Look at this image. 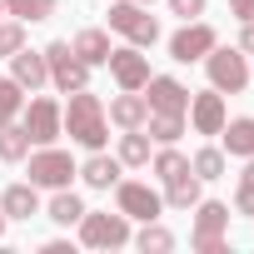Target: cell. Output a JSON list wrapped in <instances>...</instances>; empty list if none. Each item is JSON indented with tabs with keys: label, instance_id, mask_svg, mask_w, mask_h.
<instances>
[{
	"label": "cell",
	"instance_id": "obj_1",
	"mask_svg": "<svg viewBox=\"0 0 254 254\" xmlns=\"http://www.w3.org/2000/svg\"><path fill=\"white\" fill-rule=\"evenodd\" d=\"M60 115H65V135H70L75 145H85V150H105L110 125H105V105H100V95H90V90H70V105H65Z\"/></svg>",
	"mask_w": 254,
	"mask_h": 254
},
{
	"label": "cell",
	"instance_id": "obj_2",
	"mask_svg": "<svg viewBox=\"0 0 254 254\" xmlns=\"http://www.w3.org/2000/svg\"><path fill=\"white\" fill-rule=\"evenodd\" d=\"M80 239H85V249H120V244H130V214H95V209H85L80 214Z\"/></svg>",
	"mask_w": 254,
	"mask_h": 254
},
{
	"label": "cell",
	"instance_id": "obj_3",
	"mask_svg": "<svg viewBox=\"0 0 254 254\" xmlns=\"http://www.w3.org/2000/svg\"><path fill=\"white\" fill-rule=\"evenodd\" d=\"M110 30H120L130 45H155L160 40V20L140 5V0H120V5H110Z\"/></svg>",
	"mask_w": 254,
	"mask_h": 254
},
{
	"label": "cell",
	"instance_id": "obj_4",
	"mask_svg": "<svg viewBox=\"0 0 254 254\" xmlns=\"http://www.w3.org/2000/svg\"><path fill=\"white\" fill-rule=\"evenodd\" d=\"M45 70H50V85L55 90H85L90 85V65L70 50V40H55V45H45Z\"/></svg>",
	"mask_w": 254,
	"mask_h": 254
},
{
	"label": "cell",
	"instance_id": "obj_5",
	"mask_svg": "<svg viewBox=\"0 0 254 254\" xmlns=\"http://www.w3.org/2000/svg\"><path fill=\"white\" fill-rule=\"evenodd\" d=\"M194 209H199V214H194V234H190V244H194L199 254H224L229 204H219V199H199Z\"/></svg>",
	"mask_w": 254,
	"mask_h": 254
},
{
	"label": "cell",
	"instance_id": "obj_6",
	"mask_svg": "<svg viewBox=\"0 0 254 254\" xmlns=\"http://www.w3.org/2000/svg\"><path fill=\"white\" fill-rule=\"evenodd\" d=\"M204 65H209V85L219 90V95H239L244 85H249V55L244 50H209L204 55Z\"/></svg>",
	"mask_w": 254,
	"mask_h": 254
},
{
	"label": "cell",
	"instance_id": "obj_7",
	"mask_svg": "<svg viewBox=\"0 0 254 254\" xmlns=\"http://www.w3.org/2000/svg\"><path fill=\"white\" fill-rule=\"evenodd\" d=\"M70 180H75V160H70L65 150L40 145V150L30 155V185H35V190H65Z\"/></svg>",
	"mask_w": 254,
	"mask_h": 254
},
{
	"label": "cell",
	"instance_id": "obj_8",
	"mask_svg": "<svg viewBox=\"0 0 254 254\" xmlns=\"http://www.w3.org/2000/svg\"><path fill=\"white\" fill-rule=\"evenodd\" d=\"M214 45H219L214 25H204V20H185V30H175V35H170V60L190 65V60H204Z\"/></svg>",
	"mask_w": 254,
	"mask_h": 254
},
{
	"label": "cell",
	"instance_id": "obj_9",
	"mask_svg": "<svg viewBox=\"0 0 254 254\" xmlns=\"http://www.w3.org/2000/svg\"><path fill=\"white\" fill-rule=\"evenodd\" d=\"M25 135H30V145H55L60 135H65V115H60V105L55 100H30L25 105Z\"/></svg>",
	"mask_w": 254,
	"mask_h": 254
},
{
	"label": "cell",
	"instance_id": "obj_10",
	"mask_svg": "<svg viewBox=\"0 0 254 254\" xmlns=\"http://www.w3.org/2000/svg\"><path fill=\"white\" fill-rule=\"evenodd\" d=\"M115 204H120V214H130V219H160L165 194H155L150 185L125 180V185H115Z\"/></svg>",
	"mask_w": 254,
	"mask_h": 254
},
{
	"label": "cell",
	"instance_id": "obj_11",
	"mask_svg": "<svg viewBox=\"0 0 254 254\" xmlns=\"http://www.w3.org/2000/svg\"><path fill=\"white\" fill-rule=\"evenodd\" d=\"M145 90H150L145 105H150L155 115H185V110H190V90H185L175 75H150Z\"/></svg>",
	"mask_w": 254,
	"mask_h": 254
},
{
	"label": "cell",
	"instance_id": "obj_12",
	"mask_svg": "<svg viewBox=\"0 0 254 254\" xmlns=\"http://www.w3.org/2000/svg\"><path fill=\"white\" fill-rule=\"evenodd\" d=\"M190 125H194V135H219L224 130V120H229V110H224V95L219 90H204V95H190Z\"/></svg>",
	"mask_w": 254,
	"mask_h": 254
},
{
	"label": "cell",
	"instance_id": "obj_13",
	"mask_svg": "<svg viewBox=\"0 0 254 254\" xmlns=\"http://www.w3.org/2000/svg\"><path fill=\"white\" fill-rule=\"evenodd\" d=\"M110 75L120 80V90H145L150 80V60L140 55V45H125V50H110Z\"/></svg>",
	"mask_w": 254,
	"mask_h": 254
},
{
	"label": "cell",
	"instance_id": "obj_14",
	"mask_svg": "<svg viewBox=\"0 0 254 254\" xmlns=\"http://www.w3.org/2000/svg\"><path fill=\"white\" fill-rule=\"evenodd\" d=\"M10 80H15L20 90L35 95V90L50 80V70H45V50H25V45H20V50L10 55Z\"/></svg>",
	"mask_w": 254,
	"mask_h": 254
},
{
	"label": "cell",
	"instance_id": "obj_15",
	"mask_svg": "<svg viewBox=\"0 0 254 254\" xmlns=\"http://www.w3.org/2000/svg\"><path fill=\"white\" fill-rule=\"evenodd\" d=\"M110 120L120 125V130H140V125L150 120V105H145V95H140V90H125V95H115V100H110Z\"/></svg>",
	"mask_w": 254,
	"mask_h": 254
},
{
	"label": "cell",
	"instance_id": "obj_16",
	"mask_svg": "<svg viewBox=\"0 0 254 254\" xmlns=\"http://www.w3.org/2000/svg\"><path fill=\"white\" fill-rule=\"evenodd\" d=\"M75 175H80L90 190H110V185H120V160H110V155H100V150H95Z\"/></svg>",
	"mask_w": 254,
	"mask_h": 254
},
{
	"label": "cell",
	"instance_id": "obj_17",
	"mask_svg": "<svg viewBox=\"0 0 254 254\" xmlns=\"http://www.w3.org/2000/svg\"><path fill=\"white\" fill-rule=\"evenodd\" d=\"M199 175L194 170H180L175 180H165V204H175V209H194L199 204Z\"/></svg>",
	"mask_w": 254,
	"mask_h": 254
},
{
	"label": "cell",
	"instance_id": "obj_18",
	"mask_svg": "<svg viewBox=\"0 0 254 254\" xmlns=\"http://www.w3.org/2000/svg\"><path fill=\"white\" fill-rule=\"evenodd\" d=\"M0 209H5V219H30V214H40L35 185H10L5 194H0Z\"/></svg>",
	"mask_w": 254,
	"mask_h": 254
},
{
	"label": "cell",
	"instance_id": "obj_19",
	"mask_svg": "<svg viewBox=\"0 0 254 254\" xmlns=\"http://www.w3.org/2000/svg\"><path fill=\"white\" fill-rule=\"evenodd\" d=\"M219 140H224V150H229V155L249 160V155H254V120H249V115H244V120H224Z\"/></svg>",
	"mask_w": 254,
	"mask_h": 254
},
{
	"label": "cell",
	"instance_id": "obj_20",
	"mask_svg": "<svg viewBox=\"0 0 254 254\" xmlns=\"http://www.w3.org/2000/svg\"><path fill=\"white\" fill-rule=\"evenodd\" d=\"M70 50H75V55H80V60H85V65H105V60H110V50H115V45H110V35H105V30H80V35H75V45H70Z\"/></svg>",
	"mask_w": 254,
	"mask_h": 254
},
{
	"label": "cell",
	"instance_id": "obj_21",
	"mask_svg": "<svg viewBox=\"0 0 254 254\" xmlns=\"http://www.w3.org/2000/svg\"><path fill=\"white\" fill-rule=\"evenodd\" d=\"M30 155V135H25V125H0V160L5 165H15V160H25Z\"/></svg>",
	"mask_w": 254,
	"mask_h": 254
},
{
	"label": "cell",
	"instance_id": "obj_22",
	"mask_svg": "<svg viewBox=\"0 0 254 254\" xmlns=\"http://www.w3.org/2000/svg\"><path fill=\"white\" fill-rule=\"evenodd\" d=\"M80 214H85V199H80L70 185H65V190H55V199H50V219L70 229V224H80Z\"/></svg>",
	"mask_w": 254,
	"mask_h": 254
},
{
	"label": "cell",
	"instance_id": "obj_23",
	"mask_svg": "<svg viewBox=\"0 0 254 254\" xmlns=\"http://www.w3.org/2000/svg\"><path fill=\"white\" fill-rule=\"evenodd\" d=\"M120 165H150V135H140V130H125L120 135Z\"/></svg>",
	"mask_w": 254,
	"mask_h": 254
},
{
	"label": "cell",
	"instance_id": "obj_24",
	"mask_svg": "<svg viewBox=\"0 0 254 254\" xmlns=\"http://www.w3.org/2000/svg\"><path fill=\"white\" fill-rule=\"evenodd\" d=\"M55 5L60 0H5V15H15V20H50L55 15Z\"/></svg>",
	"mask_w": 254,
	"mask_h": 254
},
{
	"label": "cell",
	"instance_id": "obj_25",
	"mask_svg": "<svg viewBox=\"0 0 254 254\" xmlns=\"http://www.w3.org/2000/svg\"><path fill=\"white\" fill-rule=\"evenodd\" d=\"M180 135H185V115H155V110H150V140L175 145Z\"/></svg>",
	"mask_w": 254,
	"mask_h": 254
},
{
	"label": "cell",
	"instance_id": "obj_26",
	"mask_svg": "<svg viewBox=\"0 0 254 254\" xmlns=\"http://www.w3.org/2000/svg\"><path fill=\"white\" fill-rule=\"evenodd\" d=\"M190 170H194L199 180H219V175H224V150H214V145H209V150H194Z\"/></svg>",
	"mask_w": 254,
	"mask_h": 254
},
{
	"label": "cell",
	"instance_id": "obj_27",
	"mask_svg": "<svg viewBox=\"0 0 254 254\" xmlns=\"http://www.w3.org/2000/svg\"><path fill=\"white\" fill-rule=\"evenodd\" d=\"M145 254L155 249V254H165V249H175V234L165 229V224H155V219H145V229H140V239H135Z\"/></svg>",
	"mask_w": 254,
	"mask_h": 254
},
{
	"label": "cell",
	"instance_id": "obj_28",
	"mask_svg": "<svg viewBox=\"0 0 254 254\" xmlns=\"http://www.w3.org/2000/svg\"><path fill=\"white\" fill-rule=\"evenodd\" d=\"M20 110H25V90L15 80H0V125H10Z\"/></svg>",
	"mask_w": 254,
	"mask_h": 254
},
{
	"label": "cell",
	"instance_id": "obj_29",
	"mask_svg": "<svg viewBox=\"0 0 254 254\" xmlns=\"http://www.w3.org/2000/svg\"><path fill=\"white\" fill-rule=\"evenodd\" d=\"M234 209L254 219V155H249V165H244V175H239V185H234Z\"/></svg>",
	"mask_w": 254,
	"mask_h": 254
},
{
	"label": "cell",
	"instance_id": "obj_30",
	"mask_svg": "<svg viewBox=\"0 0 254 254\" xmlns=\"http://www.w3.org/2000/svg\"><path fill=\"white\" fill-rule=\"evenodd\" d=\"M25 45V20H0V60H10Z\"/></svg>",
	"mask_w": 254,
	"mask_h": 254
},
{
	"label": "cell",
	"instance_id": "obj_31",
	"mask_svg": "<svg viewBox=\"0 0 254 254\" xmlns=\"http://www.w3.org/2000/svg\"><path fill=\"white\" fill-rule=\"evenodd\" d=\"M180 170H190V160H185V155H180L175 145H165V150L155 155V175H160V180H175Z\"/></svg>",
	"mask_w": 254,
	"mask_h": 254
},
{
	"label": "cell",
	"instance_id": "obj_32",
	"mask_svg": "<svg viewBox=\"0 0 254 254\" xmlns=\"http://www.w3.org/2000/svg\"><path fill=\"white\" fill-rule=\"evenodd\" d=\"M204 5H209V0H170V10H175L180 20H194V15H204Z\"/></svg>",
	"mask_w": 254,
	"mask_h": 254
},
{
	"label": "cell",
	"instance_id": "obj_33",
	"mask_svg": "<svg viewBox=\"0 0 254 254\" xmlns=\"http://www.w3.org/2000/svg\"><path fill=\"white\" fill-rule=\"evenodd\" d=\"M229 15H239V20H254V0H229Z\"/></svg>",
	"mask_w": 254,
	"mask_h": 254
},
{
	"label": "cell",
	"instance_id": "obj_34",
	"mask_svg": "<svg viewBox=\"0 0 254 254\" xmlns=\"http://www.w3.org/2000/svg\"><path fill=\"white\" fill-rule=\"evenodd\" d=\"M239 50L254 55V20H244V30H239Z\"/></svg>",
	"mask_w": 254,
	"mask_h": 254
},
{
	"label": "cell",
	"instance_id": "obj_35",
	"mask_svg": "<svg viewBox=\"0 0 254 254\" xmlns=\"http://www.w3.org/2000/svg\"><path fill=\"white\" fill-rule=\"evenodd\" d=\"M0 239H5V209H0Z\"/></svg>",
	"mask_w": 254,
	"mask_h": 254
},
{
	"label": "cell",
	"instance_id": "obj_36",
	"mask_svg": "<svg viewBox=\"0 0 254 254\" xmlns=\"http://www.w3.org/2000/svg\"><path fill=\"white\" fill-rule=\"evenodd\" d=\"M0 15H5V0H0Z\"/></svg>",
	"mask_w": 254,
	"mask_h": 254
},
{
	"label": "cell",
	"instance_id": "obj_37",
	"mask_svg": "<svg viewBox=\"0 0 254 254\" xmlns=\"http://www.w3.org/2000/svg\"><path fill=\"white\" fill-rule=\"evenodd\" d=\"M140 5H155V0H140Z\"/></svg>",
	"mask_w": 254,
	"mask_h": 254
}]
</instances>
